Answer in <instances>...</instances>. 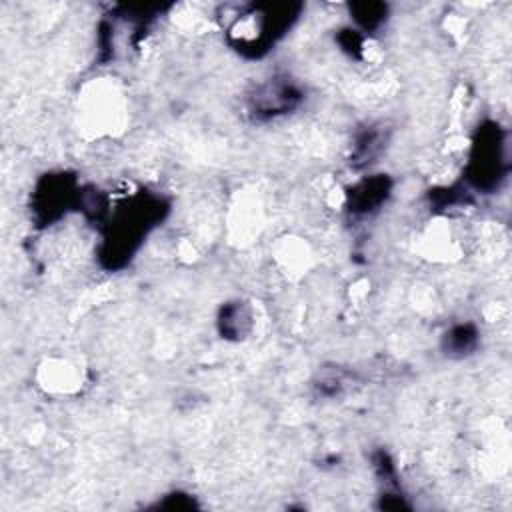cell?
Wrapping results in <instances>:
<instances>
[{"label": "cell", "instance_id": "8992f818", "mask_svg": "<svg viewBox=\"0 0 512 512\" xmlns=\"http://www.w3.org/2000/svg\"><path fill=\"white\" fill-rule=\"evenodd\" d=\"M390 180L384 174L366 176L348 192V212L352 218L372 216L390 196Z\"/></svg>", "mask_w": 512, "mask_h": 512}, {"label": "cell", "instance_id": "5b68a950", "mask_svg": "<svg viewBox=\"0 0 512 512\" xmlns=\"http://www.w3.org/2000/svg\"><path fill=\"white\" fill-rule=\"evenodd\" d=\"M82 204V192L68 176H48L34 194V216L40 224H52L66 214L72 204Z\"/></svg>", "mask_w": 512, "mask_h": 512}, {"label": "cell", "instance_id": "7a4b0ae2", "mask_svg": "<svg viewBox=\"0 0 512 512\" xmlns=\"http://www.w3.org/2000/svg\"><path fill=\"white\" fill-rule=\"evenodd\" d=\"M300 4H248L228 26V42L248 58L264 56L296 22Z\"/></svg>", "mask_w": 512, "mask_h": 512}, {"label": "cell", "instance_id": "8fae6325", "mask_svg": "<svg viewBox=\"0 0 512 512\" xmlns=\"http://www.w3.org/2000/svg\"><path fill=\"white\" fill-rule=\"evenodd\" d=\"M340 48L350 56H360L362 50V34L356 28H342L336 36Z\"/></svg>", "mask_w": 512, "mask_h": 512}, {"label": "cell", "instance_id": "9c48e42d", "mask_svg": "<svg viewBox=\"0 0 512 512\" xmlns=\"http://www.w3.org/2000/svg\"><path fill=\"white\" fill-rule=\"evenodd\" d=\"M350 18L358 26V32H378L388 20V6L382 2H356L350 4Z\"/></svg>", "mask_w": 512, "mask_h": 512}, {"label": "cell", "instance_id": "6da1fadb", "mask_svg": "<svg viewBox=\"0 0 512 512\" xmlns=\"http://www.w3.org/2000/svg\"><path fill=\"white\" fill-rule=\"evenodd\" d=\"M164 212V200L154 194L140 192L130 200L122 202L118 210L112 212V220L106 226V236L100 250L104 264L108 268L124 266L132 258L148 230L162 220Z\"/></svg>", "mask_w": 512, "mask_h": 512}, {"label": "cell", "instance_id": "277c9868", "mask_svg": "<svg viewBox=\"0 0 512 512\" xmlns=\"http://www.w3.org/2000/svg\"><path fill=\"white\" fill-rule=\"evenodd\" d=\"M302 98L304 92L294 80L288 76H272L250 94L248 110L256 120H270L298 108Z\"/></svg>", "mask_w": 512, "mask_h": 512}, {"label": "cell", "instance_id": "3957f363", "mask_svg": "<svg viewBox=\"0 0 512 512\" xmlns=\"http://www.w3.org/2000/svg\"><path fill=\"white\" fill-rule=\"evenodd\" d=\"M506 140L504 132L496 122H484L472 142L470 162L466 168V178L470 186L482 192H492L506 178Z\"/></svg>", "mask_w": 512, "mask_h": 512}, {"label": "cell", "instance_id": "ba28073f", "mask_svg": "<svg viewBox=\"0 0 512 512\" xmlns=\"http://www.w3.org/2000/svg\"><path fill=\"white\" fill-rule=\"evenodd\" d=\"M480 342V332L472 322H460L446 330L442 336V350L448 356L464 358L476 350Z\"/></svg>", "mask_w": 512, "mask_h": 512}, {"label": "cell", "instance_id": "52a82bcc", "mask_svg": "<svg viewBox=\"0 0 512 512\" xmlns=\"http://www.w3.org/2000/svg\"><path fill=\"white\" fill-rule=\"evenodd\" d=\"M386 144V132L380 126H368L362 128L354 142H352V154H350V164L354 168H366L376 158L382 154Z\"/></svg>", "mask_w": 512, "mask_h": 512}, {"label": "cell", "instance_id": "30bf717a", "mask_svg": "<svg viewBox=\"0 0 512 512\" xmlns=\"http://www.w3.org/2000/svg\"><path fill=\"white\" fill-rule=\"evenodd\" d=\"M248 324H250V314L244 310V306L240 302L226 304L220 310L218 326H220V334L222 336H226V338H242L246 334Z\"/></svg>", "mask_w": 512, "mask_h": 512}]
</instances>
